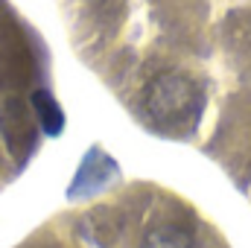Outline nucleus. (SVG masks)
I'll use <instances>...</instances> for the list:
<instances>
[{"label": "nucleus", "instance_id": "7ed1b4c3", "mask_svg": "<svg viewBox=\"0 0 251 248\" xmlns=\"http://www.w3.org/2000/svg\"><path fill=\"white\" fill-rule=\"evenodd\" d=\"M143 248H199V243L190 237L187 231H178V228H161V231H152L146 246Z\"/></svg>", "mask_w": 251, "mask_h": 248}, {"label": "nucleus", "instance_id": "f03ea898", "mask_svg": "<svg viewBox=\"0 0 251 248\" xmlns=\"http://www.w3.org/2000/svg\"><path fill=\"white\" fill-rule=\"evenodd\" d=\"M32 105H35V114H38V120H41V125H44L47 134H59V131H62L64 114H62V108H59V102H56L50 94L38 91V94L32 97Z\"/></svg>", "mask_w": 251, "mask_h": 248}, {"label": "nucleus", "instance_id": "f257e3e1", "mask_svg": "<svg viewBox=\"0 0 251 248\" xmlns=\"http://www.w3.org/2000/svg\"><path fill=\"white\" fill-rule=\"evenodd\" d=\"M199 88L184 73H161L143 94V108L158 128H184L199 114Z\"/></svg>", "mask_w": 251, "mask_h": 248}]
</instances>
